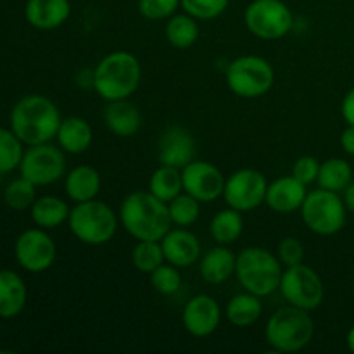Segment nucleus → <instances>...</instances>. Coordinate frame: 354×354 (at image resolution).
<instances>
[{
  "mask_svg": "<svg viewBox=\"0 0 354 354\" xmlns=\"http://www.w3.org/2000/svg\"><path fill=\"white\" fill-rule=\"evenodd\" d=\"M23 142L12 130L0 128V175L19 168L23 159Z\"/></svg>",
  "mask_w": 354,
  "mask_h": 354,
  "instance_id": "nucleus-33",
  "label": "nucleus"
},
{
  "mask_svg": "<svg viewBox=\"0 0 354 354\" xmlns=\"http://www.w3.org/2000/svg\"><path fill=\"white\" fill-rule=\"evenodd\" d=\"M28 23L38 30H55L71 16L69 0H28L24 7Z\"/></svg>",
  "mask_w": 354,
  "mask_h": 354,
  "instance_id": "nucleus-20",
  "label": "nucleus"
},
{
  "mask_svg": "<svg viewBox=\"0 0 354 354\" xmlns=\"http://www.w3.org/2000/svg\"><path fill=\"white\" fill-rule=\"evenodd\" d=\"M92 76L93 90L106 102L130 99L140 86L142 66L131 52L114 50L100 59Z\"/></svg>",
  "mask_w": 354,
  "mask_h": 354,
  "instance_id": "nucleus-3",
  "label": "nucleus"
},
{
  "mask_svg": "<svg viewBox=\"0 0 354 354\" xmlns=\"http://www.w3.org/2000/svg\"><path fill=\"white\" fill-rule=\"evenodd\" d=\"M353 182V168L348 161L341 158H330L320 165L317 183L320 189L342 194L346 187Z\"/></svg>",
  "mask_w": 354,
  "mask_h": 354,
  "instance_id": "nucleus-30",
  "label": "nucleus"
},
{
  "mask_svg": "<svg viewBox=\"0 0 354 354\" xmlns=\"http://www.w3.org/2000/svg\"><path fill=\"white\" fill-rule=\"evenodd\" d=\"M318 171H320V162L313 156H301L292 166V176L306 187L317 182Z\"/></svg>",
  "mask_w": 354,
  "mask_h": 354,
  "instance_id": "nucleus-39",
  "label": "nucleus"
},
{
  "mask_svg": "<svg viewBox=\"0 0 354 354\" xmlns=\"http://www.w3.org/2000/svg\"><path fill=\"white\" fill-rule=\"evenodd\" d=\"M61 113L48 97L26 95L10 113V130L26 145L47 144L57 137Z\"/></svg>",
  "mask_w": 354,
  "mask_h": 354,
  "instance_id": "nucleus-2",
  "label": "nucleus"
},
{
  "mask_svg": "<svg viewBox=\"0 0 354 354\" xmlns=\"http://www.w3.org/2000/svg\"><path fill=\"white\" fill-rule=\"evenodd\" d=\"M235 266H237V254L230 251L227 245L220 244L201 256L199 272L204 282L211 286H220L227 282L232 275H235Z\"/></svg>",
  "mask_w": 354,
  "mask_h": 354,
  "instance_id": "nucleus-21",
  "label": "nucleus"
},
{
  "mask_svg": "<svg viewBox=\"0 0 354 354\" xmlns=\"http://www.w3.org/2000/svg\"><path fill=\"white\" fill-rule=\"evenodd\" d=\"M341 145H342V149H344L346 154L354 156V127L353 124H348V128L342 131Z\"/></svg>",
  "mask_w": 354,
  "mask_h": 354,
  "instance_id": "nucleus-41",
  "label": "nucleus"
},
{
  "mask_svg": "<svg viewBox=\"0 0 354 354\" xmlns=\"http://www.w3.org/2000/svg\"><path fill=\"white\" fill-rule=\"evenodd\" d=\"M69 206L55 196H41L31 206V218L40 228H57L69 218Z\"/></svg>",
  "mask_w": 354,
  "mask_h": 354,
  "instance_id": "nucleus-26",
  "label": "nucleus"
},
{
  "mask_svg": "<svg viewBox=\"0 0 354 354\" xmlns=\"http://www.w3.org/2000/svg\"><path fill=\"white\" fill-rule=\"evenodd\" d=\"M244 23L261 40H280L292 30L294 16L282 0H252L244 12Z\"/></svg>",
  "mask_w": 354,
  "mask_h": 354,
  "instance_id": "nucleus-9",
  "label": "nucleus"
},
{
  "mask_svg": "<svg viewBox=\"0 0 354 354\" xmlns=\"http://www.w3.org/2000/svg\"><path fill=\"white\" fill-rule=\"evenodd\" d=\"M279 290L287 304L306 311L317 310L325 296L320 275L304 263L283 270Z\"/></svg>",
  "mask_w": 354,
  "mask_h": 354,
  "instance_id": "nucleus-10",
  "label": "nucleus"
},
{
  "mask_svg": "<svg viewBox=\"0 0 354 354\" xmlns=\"http://www.w3.org/2000/svg\"><path fill=\"white\" fill-rule=\"evenodd\" d=\"M230 0H180V6L197 21H209L227 10Z\"/></svg>",
  "mask_w": 354,
  "mask_h": 354,
  "instance_id": "nucleus-36",
  "label": "nucleus"
},
{
  "mask_svg": "<svg viewBox=\"0 0 354 354\" xmlns=\"http://www.w3.org/2000/svg\"><path fill=\"white\" fill-rule=\"evenodd\" d=\"M182 322L190 335L207 337V335L214 334L221 324L220 304L207 294H197L183 306Z\"/></svg>",
  "mask_w": 354,
  "mask_h": 354,
  "instance_id": "nucleus-15",
  "label": "nucleus"
},
{
  "mask_svg": "<svg viewBox=\"0 0 354 354\" xmlns=\"http://www.w3.org/2000/svg\"><path fill=\"white\" fill-rule=\"evenodd\" d=\"M353 287H354V273H353Z\"/></svg>",
  "mask_w": 354,
  "mask_h": 354,
  "instance_id": "nucleus-44",
  "label": "nucleus"
},
{
  "mask_svg": "<svg viewBox=\"0 0 354 354\" xmlns=\"http://www.w3.org/2000/svg\"><path fill=\"white\" fill-rule=\"evenodd\" d=\"M180 0H138V10L145 19L162 21L176 14Z\"/></svg>",
  "mask_w": 354,
  "mask_h": 354,
  "instance_id": "nucleus-37",
  "label": "nucleus"
},
{
  "mask_svg": "<svg viewBox=\"0 0 354 354\" xmlns=\"http://www.w3.org/2000/svg\"><path fill=\"white\" fill-rule=\"evenodd\" d=\"M149 192L158 197L159 201L168 204L176 196L183 192L182 169L175 166L161 165L149 180Z\"/></svg>",
  "mask_w": 354,
  "mask_h": 354,
  "instance_id": "nucleus-28",
  "label": "nucleus"
},
{
  "mask_svg": "<svg viewBox=\"0 0 354 354\" xmlns=\"http://www.w3.org/2000/svg\"><path fill=\"white\" fill-rule=\"evenodd\" d=\"M211 237L216 244H234L239 241L244 232V218H242L241 211L234 209V207H227V209L218 211L213 216L209 223Z\"/></svg>",
  "mask_w": 354,
  "mask_h": 354,
  "instance_id": "nucleus-27",
  "label": "nucleus"
},
{
  "mask_svg": "<svg viewBox=\"0 0 354 354\" xmlns=\"http://www.w3.org/2000/svg\"><path fill=\"white\" fill-rule=\"evenodd\" d=\"M282 263L279 256L263 248H248L237 254L235 277L242 289L265 297L279 290L282 280Z\"/></svg>",
  "mask_w": 354,
  "mask_h": 354,
  "instance_id": "nucleus-5",
  "label": "nucleus"
},
{
  "mask_svg": "<svg viewBox=\"0 0 354 354\" xmlns=\"http://www.w3.org/2000/svg\"><path fill=\"white\" fill-rule=\"evenodd\" d=\"M263 313V304L261 297L256 296V294L248 292L244 290L242 294L232 297L227 304V310H225V317L230 322L234 327L245 328L254 325L259 320Z\"/></svg>",
  "mask_w": 354,
  "mask_h": 354,
  "instance_id": "nucleus-25",
  "label": "nucleus"
},
{
  "mask_svg": "<svg viewBox=\"0 0 354 354\" xmlns=\"http://www.w3.org/2000/svg\"><path fill=\"white\" fill-rule=\"evenodd\" d=\"M182 178L183 192L196 197L199 203H214L223 197L227 178L213 162L194 159L182 169Z\"/></svg>",
  "mask_w": 354,
  "mask_h": 354,
  "instance_id": "nucleus-14",
  "label": "nucleus"
},
{
  "mask_svg": "<svg viewBox=\"0 0 354 354\" xmlns=\"http://www.w3.org/2000/svg\"><path fill=\"white\" fill-rule=\"evenodd\" d=\"M28 290L16 272L0 270V318H14L26 306Z\"/></svg>",
  "mask_w": 354,
  "mask_h": 354,
  "instance_id": "nucleus-24",
  "label": "nucleus"
},
{
  "mask_svg": "<svg viewBox=\"0 0 354 354\" xmlns=\"http://www.w3.org/2000/svg\"><path fill=\"white\" fill-rule=\"evenodd\" d=\"M100 187H102L100 173L93 166L80 165L66 175V196L75 204L97 199V196L100 192Z\"/></svg>",
  "mask_w": 354,
  "mask_h": 354,
  "instance_id": "nucleus-22",
  "label": "nucleus"
},
{
  "mask_svg": "<svg viewBox=\"0 0 354 354\" xmlns=\"http://www.w3.org/2000/svg\"><path fill=\"white\" fill-rule=\"evenodd\" d=\"M266 190L268 182L261 171L242 168L227 178L223 199L228 207H234L241 213H249L265 203Z\"/></svg>",
  "mask_w": 354,
  "mask_h": 354,
  "instance_id": "nucleus-12",
  "label": "nucleus"
},
{
  "mask_svg": "<svg viewBox=\"0 0 354 354\" xmlns=\"http://www.w3.org/2000/svg\"><path fill=\"white\" fill-rule=\"evenodd\" d=\"M165 261L161 241H137L135 248L131 249V263L142 273L151 275Z\"/></svg>",
  "mask_w": 354,
  "mask_h": 354,
  "instance_id": "nucleus-31",
  "label": "nucleus"
},
{
  "mask_svg": "<svg viewBox=\"0 0 354 354\" xmlns=\"http://www.w3.org/2000/svg\"><path fill=\"white\" fill-rule=\"evenodd\" d=\"M346 342H348V348H349V351L354 353V325H353L351 328H349V332H348V337H346Z\"/></svg>",
  "mask_w": 354,
  "mask_h": 354,
  "instance_id": "nucleus-43",
  "label": "nucleus"
},
{
  "mask_svg": "<svg viewBox=\"0 0 354 354\" xmlns=\"http://www.w3.org/2000/svg\"><path fill=\"white\" fill-rule=\"evenodd\" d=\"M21 176L37 187L50 185L66 175V158L61 147L47 144L30 145L21 159Z\"/></svg>",
  "mask_w": 354,
  "mask_h": 354,
  "instance_id": "nucleus-11",
  "label": "nucleus"
},
{
  "mask_svg": "<svg viewBox=\"0 0 354 354\" xmlns=\"http://www.w3.org/2000/svg\"><path fill=\"white\" fill-rule=\"evenodd\" d=\"M168 209L169 216H171V223L182 228L194 225L201 216V203L187 192H182L175 199L169 201Z\"/></svg>",
  "mask_w": 354,
  "mask_h": 354,
  "instance_id": "nucleus-32",
  "label": "nucleus"
},
{
  "mask_svg": "<svg viewBox=\"0 0 354 354\" xmlns=\"http://www.w3.org/2000/svg\"><path fill=\"white\" fill-rule=\"evenodd\" d=\"M57 144L68 154H83L93 142V131L88 121L80 116H69L61 121Z\"/></svg>",
  "mask_w": 354,
  "mask_h": 354,
  "instance_id": "nucleus-23",
  "label": "nucleus"
},
{
  "mask_svg": "<svg viewBox=\"0 0 354 354\" xmlns=\"http://www.w3.org/2000/svg\"><path fill=\"white\" fill-rule=\"evenodd\" d=\"M277 256H279L280 263L283 266H294L303 263L304 259V245L299 239L296 237H286L280 241L279 249H277Z\"/></svg>",
  "mask_w": 354,
  "mask_h": 354,
  "instance_id": "nucleus-38",
  "label": "nucleus"
},
{
  "mask_svg": "<svg viewBox=\"0 0 354 354\" xmlns=\"http://www.w3.org/2000/svg\"><path fill=\"white\" fill-rule=\"evenodd\" d=\"M68 225L71 234L82 244L104 245L113 241L120 227V214L114 213L113 207L102 201L92 199L76 203L75 207H71Z\"/></svg>",
  "mask_w": 354,
  "mask_h": 354,
  "instance_id": "nucleus-6",
  "label": "nucleus"
},
{
  "mask_svg": "<svg viewBox=\"0 0 354 354\" xmlns=\"http://www.w3.org/2000/svg\"><path fill=\"white\" fill-rule=\"evenodd\" d=\"M227 86L242 99H258L268 93L275 83V69L259 55H242L227 68Z\"/></svg>",
  "mask_w": 354,
  "mask_h": 354,
  "instance_id": "nucleus-7",
  "label": "nucleus"
},
{
  "mask_svg": "<svg viewBox=\"0 0 354 354\" xmlns=\"http://www.w3.org/2000/svg\"><path fill=\"white\" fill-rule=\"evenodd\" d=\"M102 118L111 133L121 138L133 137L142 127V113L128 99L107 102L102 111Z\"/></svg>",
  "mask_w": 354,
  "mask_h": 354,
  "instance_id": "nucleus-19",
  "label": "nucleus"
},
{
  "mask_svg": "<svg viewBox=\"0 0 354 354\" xmlns=\"http://www.w3.org/2000/svg\"><path fill=\"white\" fill-rule=\"evenodd\" d=\"M342 201H344L346 209L354 213V182L349 183L344 189V192H342Z\"/></svg>",
  "mask_w": 354,
  "mask_h": 354,
  "instance_id": "nucleus-42",
  "label": "nucleus"
},
{
  "mask_svg": "<svg viewBox=\"0 0 354 354\" xmlns=\"http://www.w3.org/2000/svg\"><path fill=\"white\" fill-rule=\"evenodd\" d=\"M120 223L135 241H161L171 230L168 204L151 192H131L120 207Z\"/></svg>",
  "mask_w": 354,
  "mask_h": 354,
  "instance_id": "nucleus-1",
  "label": "nucleus"
},
{
  "mask_svg": "<svg viewBox=\"0 0 354 354\" xmlns=\"http://www.w3.org/2000/svg\"><path fill=\"white\" fill-rule=\"evenodd\" d=\"M308 196V190L304 183L299 180L290 176H280L275 182L268 183V190H266L265 204L272 211L280 214L294 213V211L301 209L304 199Z\"/></svg>",
  "mask_w": 354,
  "mask_h": 354,
  "instance_id": "nucleus-17",
  "label": "nucleus"
},
{
  "mask_svg": "<svg viewBox=\"0 0 354 354\" xmlns=\"http://www.w3.org/2000/svg\"><path fill=\"white\" fill-rule=\"evenodd\" d=\"M315 335V322L310 311L296 306L280 308L270 317L265 337L277 353H296L306 348Z\"/></svg>",
  "mask_w": 354,
  "mask_h": 354,
  "instance_id": "nucleus-4",
  "label": "nucleus"
},
{
  "mask_svg": "<svg viewBox=\"0 0 354 354\" xmlns=\"http://www.w3.org/2000/svg\"><path fill=\"white\" fill-rule=\"evenodd\" d=\"M14 254H16L21 268L31 273H41L54 265L57 249H55V242L52 241L50 235L38 227L24 230L17 237Z\"/></svg>",
  "mask_w": 354,
  "mask_h": 354,
  "instance_id": "nucleus-13",
  "label": "nucleus"
},
{
  "mask_svg": "<svg viewBox=\"0 0 354 354\" xmlns=\"http://www.w3.org/2000/svg\"><path fill=\"white\" fill-rule=\"evenodd\" d=\"M158 159L161 165L185 168L196 159V140L192 133L180 124L166 128L158 142Z\"/></svg>",
  "mask_w": 354,
  "mask_h": 354,
  "instance_id": "nucleus-16",
  "label": "nucleus"
},
{
  "mask_svg": "<svg viewBox=\"0 0 354 354\" xmlns=\"http://www.w3.org/2000/svg\"><path fill=\"white\" fill-rule=\"evenodd\" d=\"M341 113L346 123L353 124L354 127V88L349 90V92L344 95V99H342Z\"/></svg>",
  "mask_w": 354,
  "mask_h": 354,
  "instance_id": "nucleus-40",
  "label": "nucleus"
},
{
  "mask_svg": "<svg viewBox=\"0 0 354 354\" xmlns=\"http://www.w3.org/2000/svg\"><path fill=\"white\" fill-rule=\"evenodd\" d=\"M299 211L308 230L322 237L339 234L344 228L348 213L341 194L320 187L313 192H308Z\"/></svg>",
  "mask_w": 354,
  "mask_h": 354,
  "instance_id": "nucleus-8",
  "label": "nucleus"
},
{
  "mask_svg": "<svg viewBox=\"0 0 354 354\" xmlns=\"http://www.w3.org/2000/svg\"><path fill=\"white\" fill-rule=\"evenodd\" d=\"M178 270V266L168 261L158 266L151 273V286L154 287L156 292L162 294V296H171V294L178 292V289L182 287V275Z\"/></svg>",
  "mask_w": 354,
  "mask_h": 354,
  "instance_id": "nucleus-35",
  "label": "nucleus"
},
{
  "mask_svg": "<svg viewBox=\"0 0 354 354\" xmlns=\"http://www.w3.org/2000/svg\"><path fill=\"white\" fill-rule=\"evenodd\" d=\"M162 251H165L166 261L178 268H187L201 259V242L192 232L182 227L169 230L161 239Z\"/></svg>",
  "mask_w": 354,
  "mask_h": 354,
  "instance_id": "nucleus-18",
  "label": "nucleus"
},
{
  "mask_svg": "<svg viewBox=\"0 0 354 354\" xmlns=\"http://www.w3.org/2000/svg\"><path fill=\"white\" fill-rule=\"evenodd\" d=\"M3 199H6L7 206L12 209H26V207L33 206V203L37 201V185L21 176L6 187Z\"/></svg>",
  "mask_w": 354,
  "mask_h": 354,
  "instance_id": "nucleus-34",
  "label": "nucleus"
},
{
  "mask_svg": "<svg viewBox=\"0 0 354 354\" xmlns=\"http://www.w3.org/2000/svg\"><path fill=\"white\" fill-rule=\"evenodd\" d=\"M166 40L175 48H189L199 38V24L190 14H173L165 28Z\"/></svg>",
  "mask_w": 354,
  "mask_h": 354,
  "instance_id": "nucleus-29",
  "label": "nucleus"
}]
</instances>
